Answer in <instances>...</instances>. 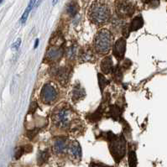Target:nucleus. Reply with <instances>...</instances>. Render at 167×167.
Here are the masks:
<instances>
[{"mask_svg": "<svg viewBox=\"0 0 167 167\" xmlns=\"http://www.w3.org/2000/svg\"><path fill=\"white\" fill-rule=\"evenodd\" d=\"M91 21L96 24H105L110 18V9L106 0H95L88 10Z\"/></svg>", "mask_w": 167, "mask_h": 167, "instance_id": "obj_1", "label": "nucleus"}, {"mask_svg": "<svg viewBox=\"0 0 167 167\" xmlns=\"http://www.w3.org/2000/svg\"><path fill=\"white\" fill-rule=\"evenodd\" d=\"M75 114L69 107L61 105L54 110L52 120L54 123L59 128H67L74 123Z\"/></svg>", "mask_w": 167, "mask_h": 167, "instance_id": "obj_2", "label": "nucleus"}, {"mask_svg": "<svg viewBox=\"0 0 167 167\" xmlns=\"http://www.w3.org/2000/svg\"><path fill=\"white\" fill-rule=\"evenodd\" d=\"M113 44V36L108 30H101L96 35L94 48L97 52L106 54L110 50Z\"/></svg>", "mask_w": 167, "mask_h": 167, "instance_id": "obj_3", "label": "nucleus"}, {"mask_svg": "<svg viewBox=\"0 0 167 167\" xmlns=\"http://www.w3.org/2000/svg\"><path fill=\"white\" fill-rule=\"evenodd\" d=\"M108 138L109 140V149L111 154L115 160H119L125 154L126 150V141L123 136L117 137L112 133H108Z\"/></svg>", "mask_w": 167, "mask_h": 167, "instance_id": "obj_4", "label": "nucleus"}, {"mask_svg": "<svg viewBox=\"0 0 167 167\" xmlns=\"http://www.w3.org/2000/svg\"><path fill=\"white\" fill-rule=\"evenodd\" d=\"M116 11L120 17L131 16L134 11L132 3L128 0H119L116 4Z\"/></svg>", "mask_w": 167, "mask_h": 167, "instance_id": "obj_5", "label": "nucleus"}, {"mask_svg": "<svg viewBox=\"0 0 167 167\" xmlns=\"http://www.w3.org/2000/svg\"><path fill=\"white\" fill-rule=\"evenodd\" d=\"M57 97L56 89L50 84H45L41 91V99L46 104L52 103Z\"/></svg>", "mask_w": 167, "mask_h": 167, "instance_id": "obj_6", "label": "nucleus"}, {"mask_svg": "<svg viewBox=\"0 0 167 167\" xmlns=\"http://www.w3.org/2000/svg\"><path fill=\"white\" fill-rule=\"evenodd\" d=\"M50 73L55 76L62 85H66L70 78V70L67 67H53Z\"/></svg>", "mask_w": 167, "mask_h": 167, "instance_id": "obj_7", "label": "nucleus"}, {"mask_svg": "<svg viewBox=\"0 0 167 167\" xmlns=\"http://www.w3.org/2000/svg\"><path fill=\"white\" fill-rule=\"evenodd\" d=\"M125 51H126V41L124 39L121 38L116 41L114 46V55L119 61H120L124 56Z\"/></svg>", "mask_w": 167, "mask_h": 167, "instance_id": "obj_8", "label": "nucleus"}, {"mask_svg": "<svg viewBox=\"0 0 167 167\" xmlns=\"http://www.w3.org/2000/svg\"><path fill=\"white\" fill-rule=\"evenodd\" d=\"M68 154L72 160H80L82 158V149L77 141H72L68 147Z\"/></svg>", "mask_w": 167, "mask_h": 167, "instance_id": "obj_9", "label": "nucleus"}, {"mask_svg": "<svg viewBox=\"0 0 167 167\" xmlns=\"http://www.w3.org/2000/svg\"><path fill=\"white\" fill-rule=\"evenodd\" d=\"M63 56V50L58 47H52L49 49L45 55V58L50 62H57Z\"/></svg>", "mask_w": 167, "mask_h": 167, "instance_id": "obj_10", "label": "nucleus"}, {"mask_svg": "<svg viewBox=\"0 0 167 167\" xmlns=\"http://www.w3.org/2000/svg\"><path fill=\"white\" fill-rule=\"evenodd\" d=\"M67 143L66 139L64 138H58L56 140L54 145H53V150L56 154H62L66 149Z\"/></svg>", "mask_w": 167, "mask_h": 167, "instance_id": "obj_11", "label": "nucleus"}, {"mask_svg": "<svg viewBox=\"0 0 167 167\" xmlns=\"http://www.w3.org/2000/svg\"><path fill=\"white\" fill-rule=\"evenodd\" d=\"M71 94H72V100L76 102L82 100L85 97L86 92H85L83 88L79 83H77L76 85H75V87L72 89Z\"/></svg>", "mask_w": 167, "mask_h": 167, "instance_id": "obj_12", "label": "nucleus"}, {"mask_svg": "<svg viewBox=\"0 0 167 167\" xmlns=\"http://www.w3.org/2000/svg\"><path fill=\"white\" fill-rule=\"evenodd\" d=\"M100 67H101L102 71L104 74H109L110 72L114 70V64H113L112 58L110 56L103 58L100 64Z\"/></svg>", "mask_w": 167, "mask_h": 167, "instance_id": "obj_13", "label": "nucleus"}, {"mask_svg": "<svg viewBox=\"0 0 167 167\" xmlns=\"http://www.w3.org/2000/svg\"><path fill=\"white\" fill-rule=\"evenodd\" d=\"M143 24H144V22H143V19H142V18L141 17H136L134 18V19H133L132 23H131V24H130V31H135V30H140L141 27L143 26Z\"/></svg>", "mask_w": 167, "mask_h": 167, "instance_id": "obj_14", "label": "nucleus"}, {"mask_svg": "<svg viewBox=\"0 0 167 167\" xmlns=\"http://www.w3.org/2000/svg\"><path fill=\"white\" fill-rule=\"evenodd\" d=\"M35 2H36V0H30V4L28 5L27 9L24 10V12L23 13L22 17H21V23H22V24H24V23L26 22L28 16H29V13H30V12L32 10L34 5L35 4Z\"/></svg>", "mask_w": 167, "mask_h": 167, "instance_id": "obj_15", "label": "nucleus"}, {"mask_svg": "<svg viewBox=\"0 0 167 167\" xmlns=\"http://www.w3.org/2000/svg\"><path fill=\"white\" fill-rule=\"evenodd\" d=\"M50 154H49L48 150H43V151H40V153L38 154V157H37V161L39 165H42L45 162L47 161Z\"/></svg>", "mask_w": 167, "mask_h": 167, "instance_id": "obj_16", "label": "nucleus"}, {"mask_svg": "<svg viewBox=\"0 0 167 167\" xmlns=\"http://www.w3.org/2000/svg\"><path fill=\"white\" fill-rule=\"evenodd\" d=\"M109 114L110 116H111L112 118H114V119H119L120 115H121V111H120V109H119V108L118 106H111Z\"/></svg>", "mask_w": 167, "mask_h": 167, "instance_id": "obj_17", "label": "nucleus"}, {"mask_svg": "<svg viewBox=\"0 0 167 167\" xmlns=\"http://www.w3.org/2000/svg\"><path fill=\"white\" fill-rule=\"evenodd\" d=\"M78 54V48L76 46V45H72L71 46L70 48H68V50H67V57L69 59H74L76 56V55Z\"/></svg>", "mask_w": 167, "mask_h": 167, "instance_id": "obj_18", "label": "nucleus"}, {"mask_svg": "<svg viewBox=\"0 0 167 167\" xmlns=\"http://www.w3.org/2000/svg\"><path fill=\"white\" fill-rule=\"evenodd\" d=\"M137 158L136 154L134 151H130L128 154V165L129 167H136Z\"/></svg>", "mask_w": 167, "mask_h": 167, "instance_id": "obj_19", "label": "nucleus"}, {"mask_svg": "<svg viewBox=\"0 0 167 167\" xmlns=\"http://www.w3.org/2000/svg\"><path fill=\"white\" fill-rule=\"evenodd\" d=\"M114 77L115 81H117L118 82H121V80L123 78V72L119 66H117L114 69Z\"/></svg>", "mask_w": 167, "mask_h": 167, "instance_id": "obj_20", "label": "nucleus"}, {"mask_svg": "<svg viewBox=\"0 0 167 167\" xmlns=\"http://www.w3.org/2000/svg\"><path fill=\"white\" fill-rule=\"evenodd\" d=\"M93 57V55H92V51L90 50H84L82 54L81 55V59L83 61V62H89L91 61Z\"/></svg>", "mask_w": 167, "mask_h": 167, "instance_id": "obj_21", "label": "nucleus"}, {"mask_svg": "<svg viewBox=\"0 0 167 167\" xmlns=\"http://www.w3.org/2000/svg\"><path fill=\"white\" fill-rule=\"evenodd\" d=\"M102 117V112H101V108H99L98 109L93 113L92 114H91L89 116V119L92 121V122H97L99 119H101Z\"/></svg>", "mask_w": 167, "mask_h": 167, "instance_id": "obj_22", "label": "nucleus"}, {"mask_svg": "<svg viewBox=\"0 0 167 167\" xmlns=\"http://www.w3.org/2000/svg\"><path fill=\"white\" fill-rule=\"evenodd\" d=\"M97 77H98V83H99V87H100V88H101V90L102 91L104 88H105V87L108 84V80L106 79L105 76L103 75H102V74H98V76H97Z\"/></svg>", "mask_w": 167, "mask_h": 167, "instance_id": "obj_23", "label": "nucleus"}, {"mask_svg": "<svg viewBox=\"0 0 167 167\" xmlns=\"http://www.w3.org/2000/svg\"><path fill=\"white\" fill-rule=\"evenodd\" d=\"M67 11H68V13L70 14L71 16H75L76 13V11H77L76 4H71L69 5L68 8H67Z\"/></svg>", "mask_w": 167, "mask_h": 167, "instance_id": "obj_24", "label": "nucleus"}, {"mask_svg": "<svg viewBox=\"0 0 167 167\" xmlns=\"http://www.w3.org/2000/svg\"><path fill=\"white\" fill-rule=\"evenodd\" d=\"M24 147H20V148H17L15 150V153H14V157L16 159H19L21 157V155L23 154V153L24 152Z\"/></svg>", "mask_w": 167, "mask_h": 167, "instance_id": "obj_25", "label": "nucleus"}, {"mask_svg": "<svg viewBox=\"0 0 167 167\" xmlns=\"http://www.w3.org/2000/svg\"><path fill=\"white\" fill-rule=\"evenodd\" d=\"M36 108H37V102H33L30 104V114H34Z\"/></svg>", "mask_w": 167, "mask_h": 167, "instance_id": "obj_26", "label": "nucleus"}, {"mask_svg": "<svg viewBox=\"0 0 167 167\" xmlns=\"http://www.w3.org/2000/svg\"><path fill=\"white\" fill-rule=\"evenodd\" d=\"M20 44H21V40H20V39H18V40L13 43L12 47L15 49V50H18V49L19 48V46H20Z\"/></svg>", "mask_w": 167, "mask_h": 167, "instance_id": "obj_27", "label": "nucleus"}, {"mask_svg": "<svg viewBox=\"0 0 167 167\" xmlns=\"http://www.w3.org/2000/svg\"><path fill=\"white\" fill-rule=\"evenodd\" d=\"M38 133V130H32V131H29L28 133V137H30V138H33V137H35L36 135V134Z\"/></svg>", "mask_w": 167, "mask_h": 167, "instance_id": "obj_28", "label": "nucleus"}, {"mask_svg": "<svg viewBox=\"0 0 167 167\" xmlns=\"http://www.w3.org/2000/svg\"><path fill=\"white\" fill-rule=\"evenodd\" d=\"M38 45H39V40L37 39V40H35V46H34V48L36 49L38 47Z\"/></svg>", "mask_w": 167, "mask_h": 167, "instance_id": "obj_29", "label": "nucleus"}, {"mask_svg": "<svg viewBox=\"0 0 167 167\" xmlns=\"http://www.w3.org/2000/svg\"><path fill=\"white\" fill-rule=\"evenodd\" d=\"M92 167H105V166H100V165H93V166H92Z\"/></svg>", "mask_w": 167, "mask_h": 167, "instance_id": "obj_30", "label": "nucleus"}, {"mask_svg": "<svg viewBox=\"0 0 167 167\" xmlns=\"http://www.w3.org/2000/svg\"><path fill=\"white\" fill-rule=\"evenodd\" d=\"M57 1H58V0H53V3H52L53 5H55V4H56V3H57Z\"/></svg>", "mask_w": 167, "mask_h": 167, "instance_id": "obj_31", "label": "nucleus"}, {"mask_svg": "<svg viewBox=\"0 0 167 167\" xmlns=\"http://www.w3.org/2000/svg\"><path fill=\"white\" fill-rule=\"evenodd\" d=\"M2 2H3V0H0V4H1Z\"/></svg>", "mask_w": 167, "mask_h": 167, "instance_id": "obj_32", "label": "nucleus"}]
</instances>
